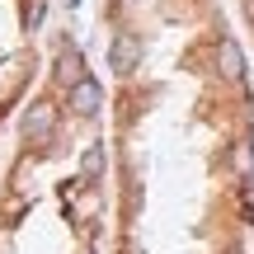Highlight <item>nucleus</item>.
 I'll list each match as a JSON object with an SVG mask.
<instances>
[{"label":"nucleus","mask_w":254,"mask_h":254,"mask_svg":"<svg viewBox=\"0 0 254 254\" xmlns=\"http://www.w3.org/2000/svg\"><path fill=\"white\" fill-rule=\"evenodd\" d=\"M136 62H141V38H136V33H118V38H113V47H109V71L132 75Z\"/></svg>","instance_id":"f257e3e1"},{"label":"nucleus","mask_w":254,"mask_h":254,"mask_svg":"<svg viewBox=\"0 0 254 254\" xmlns=\"http://www.w3.org/2000/svg\"><path fill=\"white\" fill-rule=\"evenodd\" d=\"M52 132H57V109L52 104H33L24 113V136L33 146H43V141H52Z\"/></svg>","instance_id":"f03ea898"},{"label":"nucleus","mask_w":254,"mask_h":254,"mask_svg":"<svg viewBox=\"0 0 254 254\" xmlns=\"http://www.w3.org/2000/svg\"><path fill=\"white\" fill-rule=\"evenodd\" d=\"M57 80H62L66 90L85 80V57L75 52V47H62V52H57Z\"/></svg>","instance_id":"7ed1b4c3"},{"label":"nucleus","mask_w":254,"mask_h":254,"mask_svg":"<svg viewBox=\"0 0 254 254\" xmlns=\"http://www.w3.org/2000/svg\"><path fill=\"white\" fill-rule=\"evenodd\" d=\"M66 94H71V109L80 113V118H90V113H99V99H104V94H99V85H94L90 75H85L80 85H71Z\"/></svg>","instance_id":"20e7f679"},{"label":"nucleus","mask_w":254,"mask_h":254,"mask_svg":"<svg viewBox=\"0 0 254 254\" xmlns=\"http://www.w3.org/2000/svg\"><path fill=\"white\" fill-rule=\"evenodd\" d=\"M217 66L226 80H240L245 75V62H240V47L231 43V38H217Z\"/></svg>","instance_id":"39448f33"},{"label":"nucleus","mask_w":254,"mask_h":254,"mask_svg":"<svg viewBox=\"0 0 254 254\" xmlns=\"http://www.w3.org/2000/svg\"><path fill=\"white\" fill-rule=\"evenodd\" d=\"M231 165H236L240 179H250V174H254V146H250V141H236V151H231Z\"/></svg>","instance_id":"423d86ee"},{"label":"nucleus","mask_w":254,"mask_h":254,"mask_svg":"<svg viewBox=\"0 0 254 254\" xmlns=\"http://www.w3.org/2000/svg\"><path fill=\"white\" fill-rule=\"evenodd\" d=\"M99 174H104V146H90L85 151V184L99 179Z\"/></svg>","instance_id":"0eeeda50"}]
</instances>
